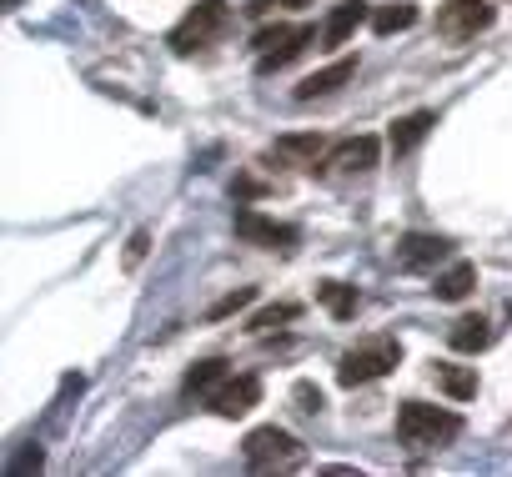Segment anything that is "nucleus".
Listing matches in <instances>:
<instances>
[{"instance_id":"12","label":"nucleus","mask_w":512,"mask_h":477,"mask_svg":"<svg viewBox=\"0 0 512 477\" xmlns=\"http://www.w3.org/2000/svg\"><path fill=\"white\" fill-rule=\"evenodd\" d=\"M367 16H372V11H367V0H342V6L327 16V26H322V46H332V51H337V46H347V41H352V31H357Z\"/></svg>"},{"instance_id":"10","label":"nucleus","mask_w":512,"mask_h":477,"mask_svg":"<svg viewBox=\"0 0 512 477\" xmlns=\"http://www.w3.org/2000/svg\"><path fill=\"white\" fill-rule=\"evenodd\" d=\"M377 156H382V141L377 136H347V141H337L327 151L322 166H332V171H372Z\"/></svg>"},{"instance_id":"24","label":"nucleus","mask_w":512,"mask_h":477,"mask_svg":"<svg viewBox=\"0 0 512 477\" xmlns=\"http://www.w3.org/2000/svg\"><path fill=\"white\" fill-rule=\"evenodd\" d=\"M292 397L302 402V412H322V407H327L322 387H312V382H297V387H292Z\"/></svg>"},{"instance_id":"19","label":"nucleus","mask_w":512,"mask_h":477,"mask_svg":"<svg viewBox=\"0 0 512 477\" xmlns=\"http://www.w3.org/2000/svg\"><path fill=\"white\" fill-rule=\"evenodd\" d=\"M472 287H477V267H472V262H452V267L437 277V287H432V292H437L442 302H462Z\"/></svg>"},{"instance_id":"11","label":"nucleus","mask_w":512,"mask_h":477,"mask_svg":"<svg viewBox=\"0 0 512 477\" xmlns=\"http://www.w3.org/2000/svg\"><path fill=\"white\" fill-rule=\"evenodd\" d=\"M357 76V56H342V61H332V66H322V71H312L302 86H297V101H317V96H332L337 86H347Z\"/></svg>"},{"instance_id":"26","label":"nucleus","mask_w":512,"mask_h":477,"mask_svg":"<svg viewBox=\"0 0 512 477\" xmlns=\"http://www.w3.org/2000/svg\"><path fill=\"white\" fill-rule=\"evenodd\" d=\"M26 467H41V447H36V452H26V457H16V462H11V472H26Z\"/></svg>"},{"instance_id":"4","label":"nucleus","mask_w":512,"mask_h":477,"mask_svg":"<svg viewBox=\"0 0 512 477\" xmlns=\"http://www.w3.org/2000/svg\"><path fill=\"white\" fill-rule=\"evenodd\" d=\"M241 457H246V467H256V472L297 467V462H302V442H297L292 432H282V427H256V432H246Z\"/></svg>"},{"instance_id":"1","label":"nucleus","mask_w":512,"mask_h":477,"mask_svg":"<svg viewBox=\"0 0 512 477\" xmlns=\"http://www.w3.org/2000/svg\"><path fill=\"white\" fill-rule=\"evenodd\" d=\"M462 432V417L447 407H427V402H402L397 412V442L412 452H437Z\"/></svg>"},{"instance_id":"8","label":"nucleus","mask_w":512,"mask_h":477,"mask_svg":"<svg viewBox=\"0 0 512 477\" xmlns=\"http://www.w3.org/2000/svg\"><path fill=\"white\" fill-rule=\"evenodd\" d=\"M256 402H262V377L241 372V377H226V382L216 387V397H211V412H216V417H246Z\"/></svg>"},{"instance_id":"3","label":"nucleus","mask_w":512,"mask_h":477,"mask_svg":"<svg viewBox=\"0 0 512 477\" xmlns=\"http://www.w3.org/2000/svg\"><path fill=\"white\" fill-rule=\"evenodd\" d=\"M226 31V0H196V6L171 26V36H166V46L176 51V56H191V51H201V46H211L216 36Z\"/></svg>"},{"instance_id":"5","label":"nucleus","mask_w":512,"mask_h":477,"mask_svg":"<svg viewBox=\"0 0 512 477\" xmlns=\"http://www.w3.org/2000/svg\"><path fill=\"white\" fill-rule=\"evenodd\" d=\"M307 41H317L312 26H267V31H256V41H251L256 46V71L272 76L277 66L297 61L307 51Z\"/></svg>"},{"instance_id":"21","label":"nucleus","mask_w":512,"mask_h":477,"mask_svg":"<svg viewBox=\"0 0 512 477\" xmlns=\"http://www.w3.org/2000/svg\"><path fill=\"white\" fill-rule=\"evenodd\" d=\"M297 302H277V307H262V312H256L251 317V332L256 337H267V332H277V327H287V322H297Z\"/></svg>"},{"instance_id":"22","label":"nucleus","mask_w":512,"mask_h":477,"mask_svg":"<svg viewBox=\"0 0 512 477\" xmlns=\"http://www.w3.org/2000/svg\"><path fill=\"white\" fill-rule=\"evenodd\" d=\"M256 302V287H236L231 297H221L216 307H211V322H221V317H236L241 307H251Z\"/></svg>"},{"instance_id":"7","label":"nucleus","mask_w":512,"mask_h":477,"mask_svg":"<svg viewBox=\"0 0 512 477\" xmlns=\"http://www.w3.org/2000/svg\"><path fill=\"white\" fill-rule=\"evenodd\" d=\"M492 16H497V11L487 6V0H447V6L437 11V31L452 36V41H467V36L487 31Z\"/></svg>"},{"instance_id":"14","label":"nucleus","mask_w":512,"mask_h":477,"mask_svg":"<svg viewBox=\"0 0 512 477\" xmlns=\"http://www.w3.org/2000/svg\"><path fill=\"white\" fill-rule=\"evenodd\" d=\"M437 126V111H412V116H402V121H392V156H407V151H417L422 141H427V131Z\"/></svg>"},{"instance_id":"28","label":"nucleus","mask_w":512,"mask_h":477,"mask_svg":"<svg viewBox=\"0 0 512 477\" xmlns=\"http://www.w3.org/2000/svg\"><path fill=\"white\" fill-rule=\"evenodd\" d=\"M11 6H21V0H11Z\"/></svg>"},{"instance_id":"6","label":"nucleus","mask_w":512,"mask_h":477,"mask_svg":"<svg viewBox=\"0 0 512 477\" xmlns=\"http://www.w3.org/2000/svg\"><path fill=\"white\" fill-rule=\"evenodd\" d=\"M236 236H241L246 247H272V252H287V247L302 242V231H297V226L272 221V216H262L256 206H241V211H236Z\"/></svg>"},{"instance_id":"13","label":"nucleus","mask_w":512,"mask_h":477,"mask_svg":"<svg viewBox=\"0 0 512 477\" xmlns=\"http://www.w3.org/2000/svg\"><path fill=\"white\" fill-rule=\"evenodd\" d=\"M322 151H327V136H322V131H297V136H277V156H282L287 166H307V171H317Z\"/></svg>"},{"instance_id":"9","label":"nucleus","mask_w":512,"mask_h":477,"mask_svg":"<svg viewBox=\"0 0 512 477\" xmlns=\"http://www.w3.org/2000/svg\"><path fill=\"white\" fill-rule=\"evenodd\" d=\"M447 252H452L447 236H432V231H407L402 242H397V267H402V272H422V267H437Z\"/></svg>"},{"instance_id":"17","label":"nucleus","mask_w":512,"mask_h":477,"mask_svg":"<svg viewBox=\"0 0 512 477\" xmlns=\"http://www.w3.org/2000/svg\"><path fill=\"white\" fill-rule=\"evenodd\" d=\"M221 382H226V362H221V357H206V362H196V367L186 372L181 392H186V397H216Z\"/></svg>"},{"instance_id":"18","label":"nucleus","mask_w":512,"mask_h":477,"mask_svg":"<svg viewBox=\"0 0 512 477\" xmlns=\"http://www.w3.org/2000/svg\"><path fill=\"white\" fill-rule=\"evenodd\" d=\"M317 302H322L337 322H352V317H357V307H362L357 287H347V282H322V287H317Z\"/></svg>"},{"instance_id":"23","label":"nucleus","mask_w":512,"mask_h":477,"mask_svg":"<svg viewBox=\"0 0 512 477\" xmlns=\"http://www.w3.org/2000/svg\"><path fill=\"white\" fill-rule=\"evenodd\" d=\"M307 6H317V0H251V16H272V11H307Z\"/></svg>"},{"instance_id":"2","label":"nucleus","mask_w":512,"mask_h":477,"mask_svg":"<svg viewBox=\"0 0 512 477\" xmlns=\"http://www.w3.org/2000/svg\"><path fill=\"white\" fill-rule=\"evenodd\" d=\"M397 362H402V342H397V337H372V342L342 352V362H337V382H342V387H362V382L387 377Z\"/></svg>"},{"instance_id":"20","label":"nucleus","mask_w":512,"mask_h":477,"mask_svg":"<svg viewBox=\"0 0 512 477\" xmlns=\"http://www.w3.org/2000/svg\"><path fill=\"white\" fill-rule=\"evenodd\" d=\"M437 387H442L452 402H467V397H477V372H472V367H447V362H437Z\"/></svg>"},{"instance_id":"25","label":"nucleus","mask_w":512,"mask_h":477,"mask_svg":"<svg viewBox=\"0 0 512 477\" xmlns=\"http://www.w3.org/2000/svg\"><path fill=\"white\" fill-rule=\"evenodd\" d=\"M146 247H151V236H146V231H136V236H131V247H126V267H136V262L146 257Z\"/></svg>"},{"instance_id":"15","label":"nucleus","mask_w":512,"mask_h":477,"mask_svg":"<svg viewBox=\"0 0 512 477\" xmlns=\"http://www.w3.org/2000/svg\"><path fill=\"white\" fill-rule=\"evenodd\" d=\"M417 6H412V0H392V6H377L372 16H367V26L377 31V36H402V31H412L417 26Z\"/></svg>"},{"instance_id":"16","label":"nucleus","mask_w":512,"mask_h":477,"mask_svg":"<svg viewBox=\"0 0 512 477\" xmlns=\"http://www.w3.org/2000/svg\"><path fill=\"white\" fill-rule=\"evenodd\" d=\"M447 342H452V352H487L492 347V327L482 322V317H462V322H452V332H447Z\"/></svg>"},{"instance_id":"27","label":"nucleus","mask_w":512,"mask_h":477,"mask_svg":"<svg viewBox=\"0 0 512 477\" xmlns=\"http://www.w3.org/2000/svg\"><path fill=\"white\" fill-rule=\"evenodd\" d=\"M256 191H262V186H256L251 176H241V181H236V196H256Z\"/></svg>"}]
</instances>
